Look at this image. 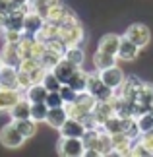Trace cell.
<instances>
[{
	"mask_svg": "<svg viewBox=\"0 0 153 157\" xmlns=\"http://www.w3.org/2000/svg\"><path fill=\"white\" fill-rule=\"evenodd\" d=\"M45 103H47V107H48V109L64 107V99H62V95H60V91H48V93H47Z\"/></svg>",
	"mask_w": 153,
	"mask_h": 157,
	"instance_id": "f1b7e54d",
	"label": "cell"
},
{
	"mask_svg": "<svg viewBox=\"0 0 153 157\" xmlns=\"http://www.w3.org/2000/svg\"><path fill=\"white\" fill-rule=\"evenodd\" d=\"M0 58H2V62H4V64H10V66H20L21 58H20V52H17V43L6 41L4 47H2V52H0Z\"/></svg>",
	"mask_w": 153,
	"mask_h": 157,
	"instance_id": "5bb4252c",
	"label": "cell"
},
{
	"mask_svg": "<svg viewBox=\"0 0 153 157\" xmlns=\"http://www.w3.org/2000/svg\"><path fill=\"white\" fill-rule=\"evenodd\" d=\"M140 51H142V49H140L136 43H132L130 39H126L124 35H122V39H120V47H118V52H116V58L130 62V60H136V58H138Z\"/></svg>",
	"mask_w": 153,
	"mask_h": 157,
	"instance_id": "30bf717a",
	"label": "cell"
},
{
	"mask_svg": "<svg viewBox=\"0 0 153 157\" xmlns=\"http://www.w3.org/2000/svg\"><path fill=\"white\" fill-rule=\"evenodd\" d=\"M78 68H79V66H76L74 62H70L68 58H62V60H60V62L52 68V72H54V76H56L62 83H68L70 78L76 74Z\"/></svg>",
	"mask_w": 153,
	"mask_h": 157,
	"instance_id": "4fadbf2b",
	"label": "cell"
},
{
	"mask_svg": "<svg viewBox=\"0 0 153 157\" xmlns=\"http://www.w3.org/2000/svg\"><path fill=\"white\" fill-rule=\"evenodd\" d=\"M124 37L130 39L132 43H136L140 49H143V47H147L149 41H151V31H149V27L145 25V23H132V25L126 29Z\"/></svg>",
	"mask_w": 153,
	"mask_h": 157,
	"instance_id": "8992f818",
	"label": "cell"
},
{
	"mask_svg": "<svg viewBox=\"0 0 153 157\" xmlns=\"http://www.w3.org/2000/svg\"><path fill=\"white\" fill-rule=\"evenodd\" d=\"M0 144L8 149H17L25 144V136L14 126V122H8L0 130Z\"/></svg>",
	"mask_w": 153,
	"mask_h": 157,
	"instance_id": "3957f363",
	"label": "cell"
},
{
	"mask_svg": "<svg viewBox=\"0 0 153 157\" xmlns=\"http://www.w3.org/2000/svg\"><path fill=\"white\" fill-rule=\"evenodd\" d=\"M16 6H27V4H31V0H12Z\"/></svg>",
	"mask_w": 153,
	"mask_h": 157,
	"instance_id": "1f68e13d",
	"label": "cell"
},
{
	"mask_svg": "<svg viewBox=\"0 0 153 157\" xmlns=\"http://www.w3.org/2000/svg\"><path fill=\"white\" fill-rule=\"evenodd\" d=\"M47 93H48V89L43 86V83H33V86H29L25 89V97L31 101V103H39V101H45L47 99Z\"/></svg>",
	"mask_w": 153,
	"mask_h": 157,
	"instance_id": "44dd1931",
	"label": "cell"
},
{
	"mask_svg": "<svg viewBox=\"0 0 153 157\" xmlns=\"http://www.w3.org/2000/svg\"><path fill=\"white\" fill-rule=\"evenodd\" d=\"M58 39L64 43L66 49H68V47H76V45L82 43V39H83V27H82V23H79V20L74 14L68 16L58 25Z\"/></svg>",
	"mask_w": 153,
	"mask_h": 157,
	"instance_id": "7a4b0ae2",
	"label": "cell"
},
{
	"mask_svg": "<svg viewBox=\"0 0 153 157\" xmlns=\"http://www.w3.org/2000/svg\"><path fill=\"white\" fill-rule=\"evenodd\" d=\"M58 2H60V0H33V2H31V8H35L43 17H45L47 12L51 10L52 6H56Z\"/></svg>",
	"mask_w": 153,
	"mask_h": 157,
	"instance_id": "83f0119b",
	"label": "cell"
},
{
	"mask_svg": "<svg viewBox=\"0 0 153 157\" xmlns=\"http://www.w3.org/2000/svg\"><path fill=\"white\" fill-rule=\"evenodd\" d=\"M21 89H8V87H0V113H10V109L14 107L17 101L21 99Z\"/></svg>",
	"mask_w": 153,
	"mask_h": 157,
	"instance_id": "7c38bea8",
	"label": "cell"
},
{
	"mask_svg": "<svg viewBox=\"0 0 153 157\" xmlns=\"http://www.w3.org/2000/svg\"><path fill=\"white\" fill-rule=\"evenodd\" d=\"M45 68H43L41 60L37 58H23L20 66H17V83L20 89H27L33 83H39L45 76Z\"/></svg>",
	"mask_w": 153,
	"mask_h": 157,
	"instance_id": "6da1fadb",
	"label": "cell"
},
{
	"mask_svg": "<svg viewBox=\"0 0 153 157\" xmlns=\"http://www.w3.org/2000/svg\"><path fill=\"white\" fill-rule=\"evenodd\" d=\"M41 83L48 89V91H60V87H62V82H60L58 78L54 76L52 70H47V72H45V76H43Z\"/></svg>",
	"mask_w": 153,
	"mask_h": 157,
	"instance_id": "cb8c5ba5",
	"label": "cell"
},
{
	"mask_svg": "<svg viewBox=\"0 0 153 157\" xmlns=\"http://www.w3.org/2000/svg\"><path fill=\"white\" fill-rule=\"evenodd\" d=\"M10 117L12 120H17V118H31V101L27 97L25 99H20L17 103L10 109Z\"/></svg>",
	"mask_w": 153,
	"mask_h": 157,
	"instance_id": "ac0fdd59",
	"label": "cell"
},
{
	"mask_svg": "<svg viewBox=\"0 0 153 157\" xmlns=\"http://www.w3.org/2000/svg\"><path fill=\"white\" fill-rule=\"evenodd\" d=\"M66 118H68V113H66V109H64V107H54V109H48L45 122L51 126V128L60 130V126L66 122Z\"/></svg>",
	"mask_w": 153,
	"mask_h": 157,
	"instance_id": "9a60e30c",
	"label": "cell"
},
{
	"mask_svg": "<svg viewBox=\"0 0 153 157\" xmlns=\"http://www.w3.org/2000/svg\"><path fill=\"white\" fill-rule=\"evenodd\" d=\"M60 95H62L64 105H66V103H70V101H74V99H76L78 91H76V89H72L68 83H62V87H60Z\"/></svg>",
	"mask_w": 153,
	"mask_h": 157,
	"instance_id": "f546056e",
	"label": "cell"
},
{
	"mask_svg": "<svg viewBox=\"0 0 153 157\" xmlns=\"http://www.w3.org/2000/svg\"><path fill=\"white\" fill-rule=\"evenodd\" d=\"M85 124L82 122V120L78 118H72L68 117L66 118V122L60 126V136H66V138H82L85 134Z\"/></svg>",
	"mask_w": 153,
	"mask_h": 157,
	"instance_id": "9c48e42d",
	"label": "cell"
},
{
	"mask_svg": "<svg viewBox=\"0 0 153 157\" xmlns=\"http://www.w3.org/2000/svg\"><path fill=\"white\" fill-rule=\"evenodd\" d=\"M2 66H4V62H2V58H0V70H2Z\"/></svg>",
	"mask_w": 153,
	"mask_h": 157,
	"instance_id": "d6a6232c",
	"label": "cell"
},
{
	"mask_svg": "<svg viewBox=\"0 0 153 157\" xmlns=\"http://www.w3.org/2000/svg\"><path fill=\"white\" fill-rule=\"evenodd\" d=\"M31 2H33V0H31ZM29 6H31V4H29Z\"/></svg>",
	"mask_w": 153,
	"mask_h": 157,
	"instance_id": "836d02e7",
	"label": "cell"
},
{
	"mask_svg": "<svg viewBox=\"0 0 153 157\" xmlns=\"http://www.w3.org/2000/svg\"><path fill=\"white\" fill-rule=\"evenodd\" d=\"M85 91H89L97 101H107V99L114 93V89L109 87L107 83L101 80V76H99V74H97V76H95V74H89V78H87V87H85Z\"/></svg>",
	"mask_w": 153,
	"mask_h": 157,
	"instance_id": "5b68a950",
	"label": "cell"
},
{
	"mask_svg": "<svg viewBox=\"0 0 153 157\" xmlns=\"http://www.w3.org/2000/svg\"><path fill=\"white\" fill-rule=\"evenodd\" d=\"M43 23H45V17H43L35 8H27L25 17H23V33L37 35L41 31Z\"/></svg>",
	"mask_w": 153,
	"mask_h": 157,
	"instance_id": "ba28073f",
	"label": "cell"
},
{
	"mask_svg": "<svg viewBox=\"0 0 153 157\" xmlns=\"http://www.w3.org/2000/svg\"><path fill=\"white\" fill-rule=\"evenodd\" d=\"M95 149L99 151V155H113V140H111V134H107L105 130L99 132Z\"/></svg>",
	"mask_w": 153,
	"mask_h": 157,
	"instance_id": "7402d4cb",
	"label": "cell"
},
{
	"mask_svg": "<svg viewBox=\"0 0 153 157\" xmlns=\"http://www.w3.org/2000/svg\"><path fill=\"white\" fill-rule=\"evenodd\" d=\"M120 39H122V35H116V33H107V35H103V37H101L99 47H97V49L103 51V52L114 54V56H116V52H118V47H120Z\"/></svg>",
	"mask_w": 153,
	"mask_h": 157,
	"instance_id": "2e32d148",
	"label": "cell"
},
{
	"mask_svg": "<svg viewBox=\"0 0 153 157\" xmlns=\"http://www.w3.org/2000/svg\"><path fill=\"white\" fill-rule=\"evenodd\" d=\"M56 149L58 155H66V157H79L85 151V144L82 138H66L60 136V140L56 142Z\"/></svg>",
	"mask_w": 153,
	"mask_h": 157,
	"instance_id": "277c9868",
	"label": "cell"
},
{
	"mask_svg": "<svg viewBox=\"0 0 153 157\" xmlns=\"http://www.w3.org/2000/svg\"><path fill=\"white\" fill-rule=\"evenodd\" d=\"M0 87H8V89H20L17 83V66L4 64L0 70Z\"/></svg>",
	"mask_w": 153,
	"mask_h": 157,
	"instance_id": "8fae6325",
	"label": "cell"
},
{
	"mask_svg": "<svg viewBox=\"0 0 153 157\" xmlns=\"http://www.w3.org/2000/svg\"><path fill=\"white\" fill-rule=\"evenodd\" d=\"M116 64V56L114 54H109V52H103L97 49L95 54H93V66L97 70H105L109 66H114Z\"/></svg>",
	"mask_w": 153,
	"mask_h": 157,
	"instance_id": "ffe728a7",
	"label": "cell"
},
{
	"mask_svg": "<svg viewBox=\"0 0 153 157\" xmlns=\"http://www.w3.org/2000/svg\"><path fill=\"white\" fill-rule=\"evenodd\" d=\"M136 122H138V128L140 132H147V130H153V111H145L142 113L140 117H136Z\"/></svg>",
	"mask_w": 153,
	"mask_h": 157,
	"instance_id": "d4e9b609",
	"label": "cell"
},
{
	"mask_svg": "<svg viewBox=\"0 0 153 157\" xmlns=\"http://www.w3.org/2000/svg\"><path fill=\"white\" fill-rule=\"evenodd\" d=\"M47 113H48V107L45 101H39V103H31V118L35 122H43L47 118Z\"/></svg>",
	"mask_w": 153,
	"mask_h": 157,
	"instance_id": "484cf974",
	"label": "cell"
},
{
	"mask_svg": "<svg viewBox=\"0 0 153 157\" xmlns=\"http://www.w3.org/2000/svg\"><path fill=\"white\" fill-rule=\"evenodd\" d=\"M12 122H14V126L23 136H25V140H29V138H33L37 134V122H35L33 118H17V120H12Z\"/></svg>",
	"mask_w": 153,
	"mask_h": 157,
	"instance_id": "d6986e66",
	"label": "cell"
},
{
	"mask_svg": "<svg viewBox=\"0 0 153 157\" xmlns=\"http://www.w3.org/2000/svg\"><path fill=\"white\" fill-rule=\"evenodd\" d=\"M68 16H72L70 8H68V6H64L62 2H58L56 6H52V8L47 12L45 20H47V21H52V23H58V25H60V23H62Z\"/></svg>",
	"mask_w": 153,
	"mask_h": 157,
	"instance_id": "e0dca14e",
	"label": "cell"
},
{
	"mask_svg": "<svg viewBox=\"0 0 153 157\" xmlns=\"http://www.w3.org/2000/svg\"><path fill=\"white\" fill-rule=\"evenodd\" d=\"M99 76H101V80L105 82L111 89H120V86L126 80L122 68H118L116 64L114 66H109V68H105V70H99Z\"/></svg>",
	"mask_w": 153,
	"mask_h": 157,
	"instance_id": "52a82bcc",
	"label": "cell"
},
{
	"mask_svg": "<svg viewBox=\"0 0 153 157\" xmlns=\"http://www.w3.org/2000/svg\"><path fill=\"white\" fill-rule=\"evenodd\" d=\"M140 142H142L143 146L149 149V153L153 155V130H147V132H143V134L140 136Z\"/></svg>",
	"mask_w": 153,
	"mask_h": 157,
	"instance_id": "4dcf8cb0",
	"label": "cell"
},
{
	"mask_svg": "<svg viewBox=\"0 0 153 157\" xmlns=\"http://www.w3.org/2000/svg\"><path fill=\"white\" fill-rule=\"evenodd\" d=\"M64 58H68L70 62H74L76 66H82V62H83V51L79 49V45L68 47V49L64 51Z\"/></svg>",
	"mask_w": 153,
	"mask_h": 157,
	"instance_id": "4316f807",
	"label": "cell"
},
{
	"mask_svg": "<svg viewBox=\"0 0 153 157\" xmlns=\"http://www.w3.org/2000/svg\"><path fill=\"white\" fill-rule=\"evenodd\" d=\"M87 78H89V74L87 72H83V70H76V74L70 78V82H68V86L72 87V89H76V91L79 93V91H85V87H87Z\"/></svg>",
	"mask_w": 153,
	"mask_h": 157,
	"instance_id": "603a6c76",
	"label": "cell"
}]
</instances>
